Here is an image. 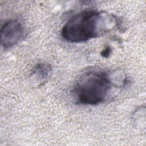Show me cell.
<instances>
[{
  "instance_id": "6da1fadb",
  "label": "cell",
  "mask_w": 146,
  "mask_h": 146,
  "mask_svg": "<svg viewBox=\"0 0 146 146\" xmlns=\"http://www.w3.org/2000/svg\"><path fill=\"white\" fill-rule=\"evenodd\" d=\"M117 23L113 15L86 10L72 15L62 29L61 35L70 43H80L99 36Z\"/></svg>"
},
{
  "instance_id": "5b68a950",
  "label": "cell",
  "mask_w": 146,
  "mask_h": 146,
  "mask_svg": "<svg viewBox=\"0 0 146 146\" xmlns=\"http://www.w3.org/2000/svg\"><path fill=\"white\" fill-rule=\"evenodd\" d=\"M112 51V49L110 46H107L105 47V48L101 52L102 55L104 58H107L109 56V55L111 54V52Z\"/></svg>"
},
{
  "instance_id": "7a4b0ae2",
  "label": "cell",
  "mask_w": 146,
  "mask_h": 146,
  "mask_svg": "<svg viewBox=\"0 0 146 146\" xmlns=\"http://www.w3.org/2000/svg\"><path fill=\"white\" fill-rule=\"evenodd\" d=\"M115 86L110 71L103 68H91L80 75L72 92L78 104L97 105L108 99Z\"/></svg>"
},
{
  "instance_id": "3957f363",
  "label": "cell",
  "mask_w": 146,
  "mask_h": 146,
  "mask_svg": "<svg viewBox=\"0 0 146 146\" xmlns=\"http://www.w3.org/2000/svg\"><path fill=\"white\" fill-rule=\"evenodd\" d=\"M25 34L23 23L17 19H10L6 22L1 30V42L4 49L7 50L17 44Z\"/></svg>"
},
{
  "instance_id": "277c9868",
  "label": "cell",
  "mask_w": 146,
  "mask_h": 146,
  "mask_svg": "<svg viewBox=\"0 0 146 146\" xmlns=\"http://www.w3.org/2000/svg\"><path fill=\"white\" fill-rule=\"evenodd\" d=\"M51 71V68L50 64L45 63H40L35 65L33 72L42 80H45L49 76Z\"/></svg>"
}]
</instances>
